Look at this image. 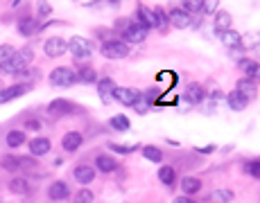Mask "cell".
Masks as SVG:
<instances>
[{
    "label": "cell",
    "instance_id": "1",
    "mask_svg": "<svg viewBox=\"0 0 260 203\" xmlns=\"http://www.w3.org/2000/svg\"><path fill=\"white\" fill-rule=\"evenodd\" d=\"M32 61H34V50L20 48V50H16L9 61L0 66V75H18V73H23L25 68H30Z\"/></svg>",
    "mask_w": 260,
    "mask_h": 203
},
{
    "label": "cell",
    "instance_id": "2",
    "mask_svg": "<svg viewBox=\"0 0 260 203\" xmlns=\"http://www.w3.org/2000/svg\"><path fill=\"white\" fill-rule=\"evenodd\" d=\"M100 52L107 59H125V57H129L131 48H129V43H125L123 39H111V41H104Z\"/></svg>",
    "mask_w": 260,
    "mask_h": 203
},
{
    "label": "cell",
    "instance_id": "3",
    "mask_svg": "<svg viewBox=\"0 0 260 203\" xmlns=\"http://www.w3.org/2000/svg\"><path fill=\"white\" fill-rule=\"evenodd\" d=\"M68 52L75 59H89L93 54V43L89 39H84V36H73L68 41Z\"/></svg>",
    "mask_w": 260,
    "mask_h": 203
},
{
    "label": "cell",
    "instance_id": "4",
    "mask_svg": "<svg viewBox=\"0 0 260 203\" xmlns=\"http://www.w3.org/2000/svg\"><path fill=\"white\" fill-rule=\"evenodd\" d=\"M50 82H52L54 86L68 88L77 82V73H75L73 68H54L52 73H50Z\"/></svg>",
    "mask_w": 260,
    "mask_h": 203
},
{
    "label": "cell",
    "instance_id": "5",
    "mask_svg": "<svg viewBox=\"0 0 260 203\" xmlns=\"http://www.w3.org/2000/svg\"><path fill=\"white\" fill-rule=\"evenodd\" d=\"M138 100H140V93L136 88H125V86L113 88V102H118L123 106H133Z\"/></svg>",
    "mask_w": 260,
    "mask_h": 203
},
{
    "label": "cell",
    "instance_id": "6",
    "mask_svg": "<svg viewBox=\"0 0 260 203\" xmlns=\"http://www.w3.org/2000/svg\"><path fill=\"white\" fill-rule=\"evenodd\" d=\"M147 32L140 23H129L127 27L123 29V41L125 43H142V41L147 39Z\"/></svg>",
    "mask_w": 260,
    "mask_h": 203
},
{
    "label": "cell",
    "instance_id": "7",
    "mask_svg": "<svg viewBox=\"0 0 260 203\" xmlns=\"http://www.w3.org/2000/svg\"><path fill=\"white\" fill-rule=\"evenodd\" d=\"M43 52L48 54L50 59H57V57H61V54L68 52V43H66V41L61 39V36H52V39L45 41Z\"/></svg>",
    "mask_w": 260,
    "mask_h": 203
},
{
    "label": "cell",
    "instance_id": "8",
    "mask_svg": "<svg viewBox=\"0 0 260 203\" xmlns=\"http://www.w3.org/2000/svg\"><path fill=\"white\" fill-rule=\"evenodd\" d=\"M48 113L52 117H61V115H70V113H75V104L70 100H52L48 104Z\"/></svg>",
    "mask_w": 260,
    "mask_h": 203
},
{
    "label": "cell",
    "instance_id": "9",
    "mask_svg": "<svg viewBox=\"0 0 260 203\" xmlns=\"http://www.w3.org/2000/svg\"><path fill=\"white\" fill-rule=\"evenodd\" d=\"M30 91V86L25 84V86H20V84H16V86H7V88H0V104H7V102L16 100V97L25 95V93Z\"/></svg>",
    "mask_w": 260,
    "mask_h": 203
},
{
    "label": "cell",
    "instance_id": "10",
    "mask_svg": "<svg viewBox=\"0 0 260 203\" xmlns=\"http://www.w3.org/2000/svg\"><path fill=\"white\" fill-rule=\"evenodd\" d=\"M73 179L82 185H89V183H93V179H95V169L91 167V165H77V167L73 169Z\"/></svg>",
    "mask_w": 260,
    "mask_h": 203
},
{
    "label": "cell",
    "instance_id": "11",
    "mask_svg": "<svg viewBox=\"0 0 260 203\" xmlns=\"http://www.w3.org/2000/svg\"><path fill=\"white\" fill-rule=\"evenodd\" d=\"M48 197H50V201H66L70 197V190L64 181H54L48 188Z\"/></svg>",
    "mask_w": 260,
    "mask_h": 203
},
{
    "label": "cell",
    "instance_id": "12",
    "mask_svg": "<svg viewBox=\"0 0 260 203\" xmlns=\"http://www.w3.org/2000/svg\"><path fill=\"white\" fill-rule=\"evenodd\" d=\"M82 142H84V135L79 133V131H68V133L61 138V147H64L66 151H77L79 147H82Z\"/></svg>",
    "mask_w": 260,
    "mask_h": 203
},
{
    "label": "cell",
    "instance_id": "13",
    "mask_svg": "<svg viewBox=\"0 0 260 203\" xmlns=\"http://www.w3.org/2000/svg\"><path fill=\"white\" fill-rule=\"evenodd\" d=\"M183 97H186V102H190V104H201L204 97H206V91L201 88V84H188L186 91H183Z\"/></svg>",
    "mask_w": 260,
    "mask_h": 203
},
{
    "label": "cell",
    "instance_id": "14",
    "mask_svg": "<svg viewBox=\"0 0 260 203\" xmlns=\"http://www.w3.org/2000/svg\"><path fill=\"white\" fill-rule=\"evenodd\" d=\"M170 23L174 25V27L179 29H186L188 25H190V14H188L186 9H181V7H177V9H170Z\"/></svg>",
    "mask_w": 260,
    "mask_h": 203
},
{
    "label": "cell",
    "instance_id": "15",
    "mask_svg": "<svg viewBox=\"0 0 260 203\" xmlns=\"http://www.w3.org/2000/svg\"><path fill=\"white\" fill-rule=\"evenodd\" d=\"M236 91H240L242 95L247 97V100H254L256 95H258V86H256V82L254 79H249V77H242V79H238V86H236Z\"/></svg>",
    "mask_w": 260,
    "mask_h": 203
},
{
    "label": "cell",
    "instance_id": "16",
    "mask_svg": "<svg viewBox=\"0 0 260 203\" xmlns=\"http://www.w3.org/2000/svg\"><path fill=\"white\" fill-rule=\"evenodd\" d=\"M226 102H229V108L231 111H245L247 106H249V100H247L245 95H242L240 91H233L226 95Z\"/></svg>",
    "mask_w": 260,
    "mask_h": 203
},
{
    "label": "cell",
    "instance_id": "17",
    "mask_svg": "<svg viewBox=\"0 0 260 203\" xmlns=\"http://www.w3.org/2000/svg\"><path fill=\"white\" fill-rule=\"evenodd\" d=\"M16 27H18L20 36H32V34L39 32V23H36V18H32V16H25V18H20Z\"/></svg>",
    "mask_w": 260,
    "mask_h": 203
},
{
    "label": "cell",
    "instance_id": "18",
    "mask_svg": "<svg viewBox=\"0 0 260 203\" xmlns=\"http://www.w3.org/2000/svg\"><path fill=\"white\" fill-rule=\"evenodd\" d=\"M220 36V41H222V45L224 48H240V43H242V36L236 32V29H226V32H222V34H217Z\"/></svg>",
    "mask_w": 260,
    "mask_h": 203
},
{
    "label": "cell",
    "instance_id": "19",
    "mask_svg": "<svg viewBox=\"0 0 260 203\" xmlns=\"http://www.w3.org/2000/svg\"><path fill=\"white\" fill-rule=\"evenodd\" d=\"M113 88H116V84H113L109 77H104V79H100L98 82V93H100V97H102L104 104H111L113 102Z\"/></svg>",
    "mask_w": 260,
    "mask_h": 203
},
{
    "label": "cell",
    "instance_id": "20",
    "mask_svg": "<svg viewBox=\"0 0 260 203\" xmlns=\"http://www.w3.org/2000/svg\"><path fill=\"white\" fill-rule=\"evenodd\" d=\"M240 68H242V73H245V77L254 79V82H260V63L249 61V59H242Z\"/></svg>",
    "mask_w": 260,
    "mask_h": 203
},
{
    "label": "cell",
    "instance_id": "21",
    "mask_svg": "<svg viewBox=\"0 0 260 203\" xmlns=\"http://www.w3.org/2000/svg\"><path fill=\"white\" fill-rule=\"evenodd\" d=\"M50 140L48 138H34V140H30V154L32 156H45L50 151Z\"/></svg>",
    "mask_w": 260,
    "mask_h": 203
},
{
    "label": "cell",
    "instance_id": "22",
    "mask_svg": "<svg viewBox=\"0 0 260 203\" xmlns=\"http://www.w3.org/2000/svg\"><path fill=\"white\" fill-rule=\"evenodd\" d=\"M95 167H98L100 172H104V174H111V172H116L118 163H116L113 156H98V158H95Z\"/></svg>",
    "mask_w": 260,
    "mask_h": 203
},
{
    "label": "cell",
    "instance_id": "23",
    "mask_svg": "<svg viewBox=\"0 0 260 203\" xmlns=\"http://www.w3.org/2000/svg\"><path fill=\"white\" fill-rule=\"evenodd\" d=\"M201 190V181L195 179V176H186V179L181 181V192L186 194V197H192V194H197Z\"/></svg>",
    "mask_w": 260,
    "mask_h": 203
},
{
    "label": "cell",
    "instance_id": "24",
    "mask_svg": "<svg viewBox=\"0 0 260 203\" xmlns=\"http://www.w3.org/2000/svg\"><path fill=\"white\" fill-rule=\"evenodd\" d=\"M9 192L25 197V194L30 192V183H27V179H23V176H14V179L9 181Z\"/></svg>",
    "mask_w": 260,
    "mask_h": 203
},
{
    "label": "cell",
    "instance_id": "25",
    "mask_svg": "<svg viewBox=\"0 0 260 203\" xmlns=\"http://www.w3.org/2000/svg\"><path fill=\"white\" fill-rule=\"evenodd\" d=\"M231 23H233V18H231L229 11L220 9V11L215 14V29H217V34H222V32H226V29H231Z\"/></svg>",
    "mask_w": 260,
    "mask_h": 203
},
{
    "label": "cell",
    "instance_id": "26",
    "mask_svg": "<svg viewBox=\"0 0 260 203\" xmlns=\"http://www.w3.org/2000/svg\"><path fill=\"white\" fill-rule=\"evenodd\" d=\"M158 181H161L165 188H172V185H174V181H177V172H174V167L165 165V167L158 169Z\"/></svg>",
    "mask_w": 260,
    "mask_h": 203
},
{
    "label": "cell",
    "instance_id": "27",
    "mask_svg": "<svg viewBox=\"0 0 260 203\" xmlns=\"http://www.w3.org/2000/svg\"><path fill=\"white\" fill-rule=\"evenodd\" d=\"M77 82L82 84H98V73H95V68L91 66H82L77 73Z\"/></svg>",
    "mask_w": 260,
    "mask_h": 203
},
{
    "label": "cell",
    "instance_id": "28",
    "mask_svg": "<svg viewBox=\"0 0 260 203\" xmlns=\"http://www.w3.org/2000/svg\"><path fill=\"white\" fill-rule=\"evenodd\" d=\"M138 23H140L145 29L156 27V18H154V11H149V9H145V7H140V9H138Z\"/></svg>",
    "mask_w": 260,
    "mask_h": 203
},
{
    "label": "cell",
    "instance_id": "29",
    "mask_svg": "<svg viewBox=\"0 0 260 203\" xmlns=\"http://www.w3.org/2000/svg\"><path fill=\"white\" fill-rule=\"evenodd\" d=\"M5 142H7V147H9V149H16V147L25 145V131H18V129L9 131V133H7V138H5Z\"/></svg>",
    "mask_w": 260,
    "mask_h": 203
},
{
    "label": "cell",
    "instance_id": "30",
    "mask_svg": "<svg viewBox=\"0 0 260 203\" xmlns=\"http://www.w3.org/2000/svg\"><path fill=\"white\" fill-rule=\"evenodd\" d=\"M109 124H111V129H116V131H129V129H131V122H129V117L123 115V113L113 115L111 120H109Z\"/></svg>",
    "mask_w": 260,
    "mask_h": 203
},
{
    "label": "cell",
    "instance_id": "31",
    "mask_svg": "<svg viewBox=\"0 0 260 203\" xmlns=\"http://www.w3.org/2000/svg\"><path fill=\"white\" fill-rule=\"evenodd\" d=\"M142 156H145L149 163H163V151L158 149V147H154V145L142 147Z\"/></svg>",
    "mask_w": 260,
    "mask_h": 203
},
{
    "label": "cell",
    "instance_id": "32",
    "mask_svg": "<svg viewBox=\"0 0 260 203\" xmlns=\"http://www.w3.org/2000/svg\"><path fill=\"white\" fill-rule=\"evenodd\" d=\"M233 197H236V194L231 192V190H215V192L211 194V201L213 203H231Z\"/></svg>",
    "mask_w": 260,
    "mask_h": 203
},
{
    "label": "cell",
    "instance_id": "33",
    "mask_svg": "<svg viewBox=\"0 0 260 203\" xmlns=\"http://www.w3.org/2000/svg\"><path fill=\"white\" fill-rule=\"evenodd\" d=\"M93 201H95V194L91 192L89 188L77 190V192H75V199H73V203H93Z\"/></svg>",
    "mask_w": 260,
    "mask_h": 203
},
{
    "label": "cell",
    "instance_id": "34",
    "mask_svg": "<svg viewBox=\"0 0 260 203\" xmlns=\"http://www.w3.org/2000/svg\"><path fill=\"white\" fill-rule=\"evenodd\" d=\"M152 11H154V18H156V27L165 32V27L170 25V16H167L161 7H156V9H152Z\"/></svg>",
    "mask_w": 260,
    "mask_h": 203
},
{
    "label": "cell",
    "instance_id": "35",
    "mask_svg": "<svg viewBox=\"0 0 260 203\" xmlns=\"http://www.w3.org/2000/svg\"><path fill=\"white\" fill-rule=\"evenodd\" d=\"M245 174H249L251 179L260 181V160H249V163H245Z\"/></svg>",
    "mask_w": 260,
    "mask_h": 203
},
{
    "label": "cell",
    "instance_id": "36",
    "mask_svg": "<svg viewBox=\"0 0 260 203\" xmlns=\"http://www.w3.org/2000/svg\"><path fill=\"white\" fill-rule=\"evenodd\" d=\"M109 149L116 151V154H133L138 147L136 145H118V142H109Z\"/></svg>",
    "mask_w": 260,
    "mask_h": 203
},
{
    "label": "cell",
    "instance_id": "37",
    "mask_svg": "<svg viewBox=\"0 0 260 203\" xmlns=\"http://www.w3.org/2000/svg\"><path fill=\"white\" fill-rule=\"evenodd\" d=\"M201 5H204V0H183V9H186L188 14L201 11Z\"/></svg>",
    "mask_w": 260,
    "mask_h": 203
},
{
    "label": "cell",
    "instance_id": "38",
    "mask_svg": "<svg viewBox=\"0 0 260 203\" xmlns=\"http://www.w3.org/2000/svg\"><path fill=\"white\" fill-rule=\"evenodd\" d=\"M14 52H16V50L11 48L9 43H5V45H0V66H2V63H7V61H9V59L14 57Z\"/></svg>",
    "mask_w": 260,
    "mask_h": 203
},
{
    "label": "cell",
    "instance_id": "39",
    "mask_svg": "<svg viewBox=\"0 0 260 203\" xmlns=\"http://www.w3.org/2000/svg\"><path fill=\"white\" fill-rule=\"evenodd\" d=\"M36 9H39V18H48L52 14V5H50L48 0H39L36 2Z\"/></svg>",
    "mask_w": 260,
    "mask_h": 203
},
{
    "label": "cell",
    "instance_id": "40",
    "mask_svg": "<svg viewBox=\"0 0 260 203\" xmlns=\"http://www.w3.org/2000/svg\"><path fill=\"white\" fill-rule=\"evenodd\" d=\"M2 169L18 172V158H16V156H5V158H2Z\"/></svg>",
    "mask_w": 260,
    "mask_h": 203
},
{
    "label": "cell",
    "instance_id": "41",
    "mask_svg": "<svg viewBox=\"0 0 260 203\" xmlns=\"http://www.w3.org/2000/svg\"><path fill=\"white\" fill-rule=\"evenodd\" d=\"M131 108H133L136 113H140V115H142V113H147V108H149V100H142V97H140V100H138Z\"/></svg>",
    "mask_w": 260,
    "mask_h": 203
},
{
    "label": "cell",
    "instance_id": "42",
    "mask_svg": "<svg viewBox=\"0 0 260 203\" xmlns=\"http://www.w3.org/2000/svg\"><path fill=\"white\" fill-rule=\"evenodd\" d=\"M217 2H220V0H204L201 11H204V14H213V11H217Z\"/></svg>",
    "mask_w": 260,
    "mask_h": 203
},
{
    "label": "cell",
    "instance_id": "43",
    "mask_svg": "<svg viewBox=\"0 0 260 203\" xmlns=\"http://www.w3.org/2000/svg\"><path fill=\"white\" fill-rule=\"evenodd\" d=\"M18 158V169H30V167H36V160L34 158H23V156H16Z\"/></svg>",
    "mask_w": 260,
    "mask_h": 203
},
{
    "label": "cell",
    "instance_id": "44",
    "mask_svg": "<svg viewBox=\"0 0 260 203\" xmlns=\"http://www.w3.org/2000/svg\"><path fill=\"white\" fill-rule=\"evenodd\" d=\"M36 75H39V73H36V70H34V68H25V70H23V73H18V77L20 79H23V82H30V79H34L36 77Z\"/></svg>",
    "mask_w": 260,
    "mask_h": 203
},
{
    "label": "cell",
    "instance_id": "45",
    "mask_svg": "<svg viewBox=\"0 0 260 203\" xmlns=\"http://www.w3.org/2000/svg\"><path fill=\"white\" fill-rule=\"evenodd\" d=\"M25 129L27 131H41V122L39 120H27L25 122Z\"/></svg>",
    "mask_w": 260,
    "mask_h": 203
},
{
    "label": "cell",
    "instance_id": "46",
    "mask_svg": "<svg viewBox=\"0 0 260 203\" xmlns=\"http://www.w3.org/2000/svg\"><path fill=\"white\" fill-rule=\"evenodd\" d=\"M172 203H197V201H195L192 197H186V194H181V197H177Z\"/></svg>",
    "mask_w": 260,
    "mask_h": 203
},
{
    "label": "cell",
    "instance_id": "47",
    "mask_svg": "<svg viewBox=\"0 0 260 203\" xmlns=\"http://www.w3.org/2000/svg\"><path fill=\"white\" fill-rule=\"evenodd\" d=\"M197 154H213V151H215V147L213 145H208V147H197Z\"/></svg>",
    "mask_w": 260,
    "mask_h": 203
},
{
    "label": "cell",
    "instance_id": "48",
    "mask_svg": "<svg viewBox=\"0 0 260 203\" xmlns=\"http://www.w3.org/2000/svg\"><path fill=\"white\" fill-rule=\"evenodd\" d=\"M211 97H213L215 102H217V100H222V91H213V95H211Z\"/></svg>",
    "mask_w": 260,
    "mask_h": 203
},
{
    "label": "cell",
    "instance_id": "49",
    "mask_svg": "<svg viewBox=\"0 0 260 203\" xmlns=\"http://www.w3.org/2000/svg\"><path fill=\"white\" fill-rule=\"evenodd\" d=\"M18 2H20V0H11V7H16V5H18Z\"/></svg>",
    "mask_w": 260,
    "mask_h": 203
}]
</instances>
